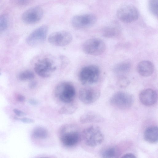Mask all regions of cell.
I'll return each instance as SVG.
<instances>
[{
  "label": "cell",
  "instance_id": "cell-15",
  "mask_svg": "<svg viewBox=\"0 0 158 158\" xmlns=\"http://www.w3.org/2000/svg\"><path fill=\"white\" fill-rule=\"evenodd\" d=\"M153 64L148 60H143L140 62L137 67L138 73L144 77H149L152 75L154 70Z\"/></svg>",
  "mask_w": 158,
  "mask_h": 158
},
{
  "label": "cell",
  "instance_id": "cell-20",
  "mask_svg": "<svg viewBox=\"0 0 158 158\" xmlns=\"http://www.w3.org/2000/svg\"><path fill=\"white\" fill-rule=\"evenodd\" d=\"M119 151L116 147L112 146L105 149L102 153V156L103 158H114L118 157Z\"/></svg>",
  "mask_w": 158,
  "mask_h": 158
},
{
  "label": "cell",
  "instance_id": "cell-27",
  "mask_svg": "<svg viewBox=\"0 0 158 158\" xmlns=\"http://www.w3.org/2000/svg\"><path fill=\"white\" fill-rule=\"evenodd\" d=\"M13 112L17 115L19 116H22L26 115V114L23 111L16 109L13 110Z\"/></svg>",
  "mask_w": 158,
  "mask_h": 158
},
{
  "label": "cell",
  "instance_id": "cell-1",
  "mask_svg": "<svg viewBox=\"0 0 158 158\" xmlns=\"http://www.w3.org/2000/svg\"><path fill=\"white\" fill-rule=\"evenodd\" d=\"M59 138L62 144L66 147L71 148L80 142L81 135L77 127L72 124H65L59 130Z\"/></svg>",
  "mask_w": 158,
  "mask_h": 158
},
{
  "label": "cell",
  "instance_id": "cell-34",
  "mask_svg": "<svg viewBox=\"0 0 158 158\" xmlns=\"http://www.w3.org/2000/svg\"><path fill=\"white\" fill-rule=\"evenodd\" d=\"M0 75H1V73L0 72Z\"/></svg>",
  "mask_w": 158,
  "mask_h": 158
},
{
  "label": "cell",
  "instance_id": "cell-10",
  "mask_svg": "<svg viewBox=\"0 0 158 158\" xmlns=\"http://www.w3.org/2000/svg\"><path fill=\"white\" fill-rule=\"evenodd\" d=\"M48 30V27L45 25L38 27L27 37V43L30 46H34L43 43L46 40Z\"/></svg>",
  "mask_w": 158,
  "mask_h": 158
},
{
  "label": "cell",
  "instance_id": "cell-32",
  "mask_svg": "<svg viewBox=\"0 0 158 158\" xmlns=\"http://www.w3.org/2000/svg\"><path fill=\"white\" fill-rule=\"evenodd\" d=\"M29 102L30 104L34 106L38 104V101L34 99H30Z\"/></svg>",
  "mask_w": 158,
  "mask_h": 158
},
{
  "label": "cell",
  "instance_id": "cell-22",
  "mask_svg": "<svg viewBox=\"0 0 158 158\" xmlns=\"http://www.w3.org/2000/svg\"><path fill=\"white\" fill-rule=\"evenodd\" d=\"M95 115L91 112L85 113L80 117V122L82 124L94 121L95 119Z\"/></svg>",
  "mask_w": 158,
  "mask_h": 158
},
{
  "label": "cell",
  "instance_id": "cell-16",
  "mask_svg": "<svg viewBox=\"0 0 158 158\" xmlns=\"http://www.w3.org/2000/svg\"><path fill=\"white\" fill-rule=\"evenodd\" d=\"M145 140L151 143H155L158 139V130L156 126H151L147 128L144 134Z\"/></svg>",
  "mask_w": 158,
  "mask_h": 158
},
{
  "label": "cell",
  "instance_id": "cell-4",
  "mask_svg": "<svg viewBox=\"0 0 158 158\" xmlns=\"http://www.w3.org/2000/svg\"><path fill=\"white\" fill-rule=\"evenodd\" d=\"M100 74V70L98 67L94 65H88L81 69L79 74V79L83 85H91L98 82Z\"/></svg>",
  "mask_w": 158,
  "mask_h": 158
},
{
  "label": "cell",
  "instance_id": "cell-24",
  "mask_svg": "<svg viewBox=\"0 0 158 158\" xmlns=\"http://www.w3.org/2000/svg\"><path fill=\"white\" fill-rule=\"evenodd\" d=\"M35 75L33 73L29 70H26L20 73L19 75V79L21 81L31 80L34 79Z\"/></svg>",
  "mask_w": 158,
  "mask_h": 158
},
{
  "label": "cell",
  "instance_id": "cell-17",
  "mask_svg": "<svg viewBox=\"0 0 158 158\" xmlns=\"http://www.w3.org/2000/svg\"><path fill=\"white\" fill-rule=\"evenodd\" d=\"M32 135L35 138L39 139H45L48 136V133L46 129L42 126H38L33 130Z\"/></svg>",
  "mask_w": 158,
  "mask_h": 158
},
{
  "label": "cell",
  "instance_id": "cell-13",
  "mask_svg": "<svg viewBox=\"0 0 158 158\" xmlns=\"http://www.w3.org/2000/svg\"><path fill=\"white\" fill-rule=\"evenodd\" d=\"M43 15V9L38 6L32 7L25 11L22 14V19L26 24H31L39 22Z\"/></svg>",
  "mask_w": 158,
  "mask_h": 158
},
{
  "label": "cell",
  "instance_id": "cell-3",
  "mask_svg": "<svg viewBox=\"0 0 158 158\" xmlns=\"http://www.w3.org/2000/svg\"><path fill=\"white\" fill-rule=\"evenodd\" d=\"M81 138L85 144L94 147L101 144L104 140V136L98 127L92 126L85 129L82 131Z\"/></svg>",
  "mask_w": 158,
  "mask_h": 158
},
{
  "label": "cell",
  "instance_id": "cell-19",
  "mask_svg": "<svg viewBox=\"0 0 158 158\" xmlns=\"http://www.w3.org/2000/svg\"><path fill=\"white\" fill-rule=\"evenodd\" d=\"M119 32V30L117 26L111 25L104 28L103 31V35L105 37L112 38L117 35Z\"/></svg>",
  "mask_w": 158,
  "mask_h": 158
},
{
  "label": "cell",
  "instance_id": "cell-26",
  "mask_svg": "<svg viewBox=\"0 0 158 158\" xmlns=\"http://www.w3.org/2000/svg\"><path fill=\"white\" fill-rule=\"evenodd\" d=\"M130 83L128 79L126 77L121 76L117 80V84L121 88H124L128 86Z\"/></svg>",
  "mask_w": 158,
  "mask_h": 158
},
{
  "label": "cell",
  "instance_id": "cell-18",
  "mask_svg": "<svg viewBox=\"0 0 158 158\" xmlns=\"http://www.w3.org/2000/svg\"><path fill=\"white\" fill-rule=\"evenodd\" d=\"M77 106L76 104L72 102L65 104L59 110V113L60 114L69 115L74 113L76 110Z\"/></svg>",
  "mask_w": 158,
  "mask_h": 158
},
{
  "label": "cell",
  "instance_id": "cell-28",
  "mask_svg": "<svg viewBox=\"0 0 158 158\" xmlns=\"http://www.w3.org/2000/svg\"><path fill=\"white\" fill-rule=\"evenodd\" d=\"M20 120L23 123H34V122L33 119L27 117L22 118L20 119Z\"/></svg>",
  "mask_w": 158,
  "mask_h": 158
},
{
  "label": "cell",
  "instance_id": "cell-23",
  "mask_svg": "<svg viewBox=\"0 0 158 158\" xmlns=\"http://www.w3.org/2000/svg\"><path fill=\"white\" fill-rule=\"evenodd\" d=\"M9 21V18L7 14H4L0 16V34L6 30Z\"/></svg>",
  "mask_w": 158,
  "mask_h": 158
},
{
  "label": "cell",
  "instance_id": "cell-7",
  "mask_svg": "<svg viewBox=\"0 0 158 158\" xmlns=\"http://www.w3.org/2000/svg\"><path fill=\"white\" fill-rule=\"evenodd\" d=\"M110 102L114 107L121 109L130 108L132 105L133 98L130 94L123 91H118L111 97Z\"/></svg>",
  "mask_w": 158,
  "mask_h": 158
},
{
  "label": "cell",
  "instance_id": "cell-9",
  "mask_svg": "<svg viewBox=\"0 0 158 158\" xmlns=\"http://www.w3.org/2000/svg\"><path fill=\"white\" fill-rule=\"evenodd\" d=\"M72 36L69 32L64 31L54 32L49 35L48 41L51 44L55 46L63 47L71 43Z\"/></svg>",
  "mask_w": 158,
  "mask_h": 158
},
{
  "label": "cell",
  "instance_id": "cell-14",
  "mask_svg": "<svg viewBox=\"0 0 158 158\" xmlns=\"http://www.w3.org/2000/svg\"><path fill=\"white\" fill-rule=\"evenodd\" d=\"M140 102L146 106H151L156 103L157 100L156 92L152 89H147L142 90L139 94Z\"/></svg>",
  "mask_w": 158,
  "mask_h": 158
},
{
  "label": "cell",
  "instance_id": "cell-8",
  "mask_svg": "<svg viewBox=\"0 0 158 158\" xmlns=\"http://www.w3.org/2000/svg\"><path fill=\"white\" fill-rule=\"evenodd\" d=\"M118 18L125 23H130L136 20L139 16L137 9L131 4H125L121 6L117 12Z\"/></svg>",
  "mask_w": 158,
  "mask_h": 158
},
{
  "label": "cell",
  "instance_id": "cell-11",
  "mask_svg": "<svg viewBox=\"0 0 158 158\" xmlns=\"http://www.w3.org/2000/svg\"><path fill=\"white\" fill-rule=\"evenodd\" d=\"M100 90L92 87H85L81 89L79 92V98L83 103L89 104L93 103L99 98Z\"/></svg>",
  "mask_w": 158,
  "mask_h": 158
},
{
  "label": "cell",
  "instance_id": "cell-31",
  "mask_svg": "<svg viewBox=\"0 0 158 158\" xmlns=\"http://www.w3.org/2000/svg\"><path fill=\"white\" fill-rule=\"evenodd\" d=\"M123 158H136V156L132 153H127L123 155L122 157Z\"/></svg>",
  "mask_w": 158,
  "mask_h": 158
},
{
  "label": "cell",
  "instance_id": "cell-5",
  "mask_svg": "<svg viewBox=\"0 0 158 158\" xmlns=\"http://www.w3.org/2000/svg\"><path fill=\"white\" fill-rule=\"evenodd\" d=\"M56 68L52 60L47 57L38 60L34 66L35 72L38 75L43 78L50 77Z\"/></svg>",
  "mask_w": 158,
  "mask_h": 158
},
{
  "label": "cell",
  "instance_id": "cell-33",
  "mask_svg": "<svg viewBox=\"0 0 158 158\" xmlns=\"http://www.w3.org/2000/svg\"><path fill=\"white\" fill-rule=\"evenodd\" d=\"M28 0H18V3L21 5H24L28 2Z\"/></svg>",
  "mask_w": 158,
  "mask_h": 158
},
{
  "label": "cell",
  "instance_id": "cell-21",
  "mask_svg": "<svg viewBox=\"0 0 158 158\" xmlns=\"http://www.w3.org/2000/svg\"><path fill=\"white\" fill-rule=\"evenodd\" d=\"M131 65L128 62H123L117 64L114 67V71L117 74H123L127 73L130 69Z\"/></svg>",
  "mask_w": 158,
  "mask_h": 158
},
{
  "label": "cell",
  "instance_id": "cell-30",
  "mask_svg": "<svg viewBox=\"0 0 158 158\" xmlns=\"http://www.w3.org/2000/svg\"><path fill=\"white\" fill-rule=\"evenodd\" d=\"M17 99L19 102H22L25 100V98L23 96L19 94L17 96Z\"/></svg>",
  "mask_w": 158,
  "mask_h": 158
},
{
  "label": "cell",
  "instance_id": "cell-2",
  "mask_svg": "<svg viewBox=\"0 0 158 158\" xmlns=\"http://www.w3.org/2000/svg\"><path fill=\"white\" fill-rule=\"evenodd\" d=\"M76 93L74 85L68 81H63L58 84L54 91L55 96L61 102L65 104L73 102Z\"/></svg>",
  "mask_w": 158,
  "mask_h": 158
},
{
  "label": "cell",
  "instance_id": "cell-29",
  "mask_svg": "<svg viewBox=\"0 0 158 158\" xmlns=\"http://www.w3.org/2000/svg\"><path fill=\"white\" fill-rule=\"evenodd\" d=\"M37 84V82L36 81H32L29 83L28 86L30 89H33L36 87Z\"/></svg>",
  "mask_w": 158,
  "mask_h": 158
},
{
  "label": "cell",
  "instance_id": "cell-6",
  "mask_svg": "<svg viewBox=\"0 0 158 158\" xmlns=\"http://www.w3.org/2000/svg\"><path fill=\"white\" fill-rule=\"evenodd\" d=\"M82 49L85 54L93 56H98L105 51L106 45L101 40L92 38L86 40L82 46Z\"/></svg>",
  "mask_w": 158,
  "mask_h": 158
},
{
  "label": "cell",
  "instance_id": "cell-25",
  "mask_svg": "<svg viewBox=\"0 0 158 158\" xmlns=\"http://www.w3.org/2000/svg\"><path fill=\"white\" fill-rule=\"evenodd\" d=\"M149 7L151 12L154 15H157L158 10V0H149Z\"/></svg>",
  "mask_w": 158,
  "mask_h": 158
},
{
  "label": "cell",
  "instance_id": "cell-12",
  "mask_svg": "<svg viewBox=\"0 0 158 158\" xmlns=\"http://www.w3.org/2000/svg\"><path fill=\"white\" fill-rule=\"evenodd\" d=\"M96 21V17L95 15L88 14L75 16L71 20V23L75 28L81 29L92 26Z\"/></svg>",
  "mask_w": 158,
  "mask_h": 158
}]
</instances>
